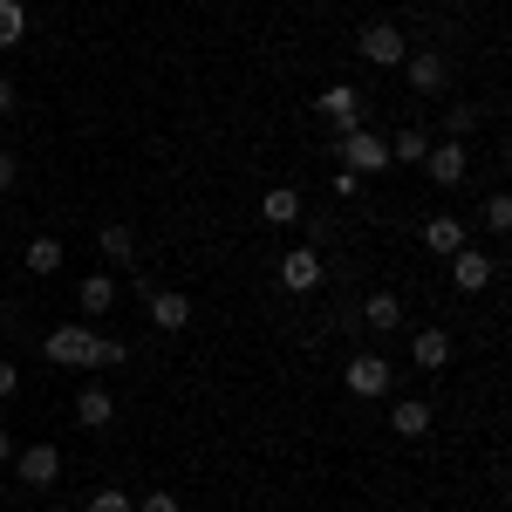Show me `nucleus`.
Segmentation results:
<instances>
[{"label":"nucleus","instance_id":"1","mask_svg":"<svg viewBox=\"0 0 512 512\" xmlns=\"http://www.w3.org/2000/svg\"><path fill=\"white\" fill-rule=\"evenodd\" d=\"M335 158H342V171H355V178H376V171H390V137H376L369 123H362V130H342V137H335Z\"/></svg>","mask_w":512,"mask_h":512},{"label":"nucleus","instance_id":"2","mask_svg":"<svg viewBox=\"0 0 512 512\" xmlns=\"http://www.w3.org/2000/svg\"><path fill=\"white\" fill-rule=\"evenodd\" d=\"M41 355H48L55 369H89V362H103V335H89L82 321H69V328L41 335Z\"/></svg>","mask_w":512,"mask_h":512},{"label":"nucleus","instance_id":"3","mask_svg":"<svg viewBox=\"0 0 512 512\" xmlns=\"http://www.w3.org/2000/svg\"><path fill=\"white\" fill-rule=\"evenodd\" d=\"M315 110H321V123L342 137V130H362V123H369V96H362L355 82H328L315 96Z\"/></svg>","mask_w":512,"mask_h":512},{"label":"nucleus","instance_id":"4","mask_svg":"<svg viewBox=\"0 0 512 512\" xmlns=\"http://www.w3.org/2000/svg\"><path fill=\"white\" fill-rule=\"evenodd\" d=\"M144 315L158 335H185L192 328V301L178 294V287H144Z\"/></svg>","mask_w":512,"mask_h":512},{"label":"nucleus","instance_id":"5","mask_svg":"<svg viewBox=\"0 0 512 512\" xmlns=\"http://www.w3.org/2000/svg\"><path fill=\"white\" fill-rule=\"evenodd\" d=\"M355 48H362L376 69H403V55H410V41H403V28H396V21H369Z\"/></svg>","mask_w":512,"mask_h":512},{"label":"nucleus","instance_id":"6","mask_svg":"<svg viewBox=\"0 0 512 512\" xmlns=\"http://www.w3.org/2000/svg\"><path fill=\"white\" fill-rule=\"evenodd\" d=\"M14 478L35 485V492H48V485L62 478V451H55V444H28V451H14Z\"/></svg>","mask_w":512,"mask_h":512},{"label":"nucleus","instance_id":"7","mask_svg":"<svg viewBox=\"0 0 512 512\" xmlns=\"http://www.w3.org/2000/svg\"><path fill=\"white\" fill-rule=\"evenodd\" d=\"M321 274H328V267H321L315 246H294V253H280V287H287V294H315Z\"/></svg>","mask_w":512,"mask_h":512},{"label":"nucleus","instance_id":"8","mask_svg":"<svg viewBox=\"0 0 512 512\" xmlns=\"http://www.w3.org/2000/svg\"><path fill=\"white\" fill-rule=\"evenodd\" d=\"M403 76H410L417 96H437V89L451 82V62H444L437 48H410V55H403Z\"/></svg>","mask_w":512,"mask_h":512},{"label":"nucleus","instance_id":"9","mask_svg":"<svg viewBox=\"0 0 512 512\" xmlns=\"http://www.w3.org/2000/svg\"><path fill=\"white\" fill-rule=\"evenodd\" d=\"M424 171H431V185H444V192H451V185H465V171H472V151L444 137V144H431V151H424Z\"/></svg>","mask_w":512,"mask_h":512},{"label":"nucleus","instance_id":"10","mask_svg":"<svg viewBox=\"0 0 512 512\" xmlns=\"http://www.w3.org/2000/svg\"><path fill=\"white\" fill-rule=\"evenodd\" d=\"M492 280H499V260H485V253H472V246L451 253V287H458V294H485Z\"/></svg>","mask_w":512,"mask_h":512},{"label":"nucleus","instance_id":"11","mask_svg":"<svg viewBox=\"0 0 512 512\" xmlns=\"http://www.w3.org/2000/svg\"><path fill=\"white\" fill-rule=\"evenodd\" d=\"M342 383H349L355 396H390L396 369H390V362H383V355H355L349 369H342Z\"/></svg>","mask_w":512,"mask_h":512},{"label":"nucleus","instance_id":"12","mask_svg":"<svg viewBox=\"0 0 512 512\" xmlns=\"http://www.w3.org/2000/svg\"><path fill=\"white\" fill-rule=\"evenodd\" d=\"M76 417H82V431H110V424H117V396L103 390V383H89V390L76 396Z\"/></svg>","mask_w":512,"mask_h":512},{"label":"nucleus","instance_id":"13","mask_svg":"<svg viewBox=\"0 0 512 512\" xmlns=\"http://www.w3.org/2000/svg\"><path fill=\"white\" fill-rule=\"evenodd\" d=\"M301 205H308V198L294 192V185H274V192L260 198V219H267V226H294V219H301Z\"/></svg>","mask_w":512,"mask_h":512},{"label":"nucleus","instance_id":"14","mask_svg":"<svg viewBox=\"0 0 512 512\" xmlns=\"http://www.w3.org/2000/svg\"><path fill=\"white\" fill-rule=\"evenodd\" d=\"M355 321H362V328H376V335H390V328H403V301H396V294H369Z\"/></svg>","mask_w":512,"mask_h":512},{"label":"nucleus","instance_id":"15","mask_svg":"<svg viewBox=\"0 0 512 512\" xmlns=\"http://www.w3.org/2000/svg\"><path fill=\"white\" fill-rule=\"evenodd\" d=\"M410 355H417V369H444L451 362V335L444 328H417L410 335Z\"/></svg>","mask_w":512,"mask_h":512},{"label":"nucleus","instance_id":"16","mask_svg":"<svg viewBox=\"0 0 512 512\" xmlns=\"http://www.w3.org/2000/svg\"><path fill=\"white\" fill-rule=\"evenodd\" d=\"M76 301H82V315H110V308H117V280H110V274H89L76 287Z\"/></svg>","mask_w":512,"mask_h":512},{"label":"nucleus","instance_id":"17","mask_svg":"<svg viewBox=\"0 0 512 512\" xmlns=\"http://www.w3.org/2000/svg\"><path fill=\"white\" fill-rule=\"evenodd\" d=\"M424 246H431V253H444V260H451V253H458V246H465V226H458V219H451V212H437L431 226H424Z\"/></svg>","mask_w":512,"mask_h":512},{"label":"nucleus","instance_id":"18","mask_svg":"<svg viewBox=\"0 0 512 512\" xmlns=\"http://www.w3.org/2000/svg\"><path fill=\"white\" fill-rule=\"evenodd\" d=\"M96 246H103V260L137 267V233H130V226H103V233H96Z\"/></svg>","mask_w":512,"mask_h":512},{"label":"nucleus","instance_id":"19","mask_svg":"<svg viewBox=\"0 0 512 512\" xmlns=\"http://www.w3.org/2000/svg\"><path fill=\"white\" fill-rule=\"evenodd\" d=\"M28 274H41V280H48V274H62V239H48V233L28 239Z\"/></svg>","mask_w":512,"mask_h":512},{"label":"nucleus","instance_id":"20","mask_svg":"<svg viewBox=\"0 0 512 512\" xmlns=\"http://www.w3.org/2000/svg\"><path fill=\"white\" fill-rule=\"evenodd\" d=\"M390 431L396 437H424V431H431V403H396V410H390Z\"/></svg>","mask_w":512,"mask_h":512},{"label":"nucleus","instance_id":"21","mask_svg":"<svg viewBox=\"0 0 512 512\" xmlns=\"http://www.w3.org/2000/svg\"><path fill=\"white\" fill-rule=\"evenodd\" d=\"M424 151H431V137L410 123V130H396L390 137V164H424Z\"/></svg>","mask_w":512,"mask_h":512},{"label":"nucleus","instance_id":"22","mask_svg":"<svg viewBox=\"0 0 512 512\" xmlns=\"http://www.w3.org/2000/svg\"><path fill=\"white\" fill-rule=\"evenodd\" d=\"M21 41H28V7L0 0V48H21Z\"/></svg>","mask_w":512,"mask_h":512},{"label":"nucleus","instance_id":"23","mask_svg":"<svg viewBox=\"0 0 512 512\" xmlns=\"http://www.w3.org/2000/svg\"><path fill=\"white\" fill-rule=\"evenodd\" d=\"M472 130H478V103H451L444 110V137L451 144H472Z\"/></svg>","mask_w":512,"mask_h":512},{"label":"nucleus","instance_id":"24","mask_svg":"<svg viewBox=\"0 0 512 512\" xmlns=\"http://www.w3.org/2000/svg\"><path fill=\"white\" fill-rule=\"evenodd\" d=\"M478 219H485L492 233H512V198H506V192H492V198H485V212H478Z\"/></svg>","mask_w":512,"mask_h":512},{"label":"nucleus","instance_id":"25","mask_svg":"<svg viewBox=\"0 0 512 512\" xmlns=\"http://www.w3.org/2000/svg\"><path fill=\"white\" fill-rule=\"evenodd\" d=\"M89 512H137V499L117 492V485H103V492H89Z\"/></svg>","mask_w":512,"mask_h":512},{"label":"nucleus","instance_id":"26","mask_svg":"<svg viewBox=\"0 0 512 512\" xmlns=\"http://www.w3.org/2000/svg\"><path fill=\"white\" fill-rule=\"evenodd\" d=\"M14 185H21V158H14V151H0V192H14Z\"/></svg>","mask_w":512,"mask_h":512},{"label":"nucleus","instance_id":"27","mask_svg":"<svg viewBox=\"0 0 512 512\" xmlns=\"http://www.w3.org/2000/svg\"><path fill=\"white\" fill-rule=\"evenodd\" d=\"M117 362H130V342H117V335H103V369H117Z\"/></svg>","mask_w":512,"mask_h":512},{"label":"nucleus","instance_id":"28","mask_svg":"<svg viewBox=\"0 0 512 512\" xmlns=\"http://www.w3.org/2000/svg\"><path fill=\"white\" fill-rule=\"evenodd\" d=\"M137 512H178V499H171V492H144V499H137Z\"/></svg>","mask_w":512,"mask_h":512},{"label":"nucleus","instance_id":"29","mask_svg":"<svg viewBox=\"0 0 512 512\" xmlns=\"http://www.w3.org/2000/svg\"><path fill=\"white\" fill-rule=\"evenodd\" d=\"M14 390H21V369H14V362L0 355V396H14Z\"/></svg>","mask_w":512,"mask_h":512},{"label":"nucleus","instance_id":"30","mask_svg":"<svg viewBox=\"0 0 512 512\" xmlns=\"http://www.w3.org/2000/svg\"><path fill=\"white\" fill-rule=\"evenodd\" d=\"M14 103H21V96H14V82L0 76V117H14Z\"/></svg>","mask_w":512,"mask_h":512},{"label":"nucleus","instance_id":"31","mask_svg":"<svg viewBox=\"0 0 512 512\" xmlns=\"http://www.w3.org/2000/svg\"><path fill=\"white\" fill-rule=\"evenodd\" d=\"M0 465H14V437H7V424H0Z\"/></svg>","mask_w":512,"mask_h":512},{"label":"nucleus","instance_id":"32","mask_svg":"<svg viewBox=\"0 0 512 512\" xmlns=\"http://www.w3.org/2000/svg\"><path fill=\"white\" fill-rule=\"evenodd\" d=\"M315 7H335V0H315Z\"/></svg>","mask_w":512,"mask_h":512}]
</instances>
